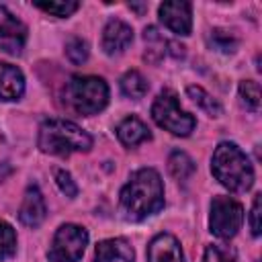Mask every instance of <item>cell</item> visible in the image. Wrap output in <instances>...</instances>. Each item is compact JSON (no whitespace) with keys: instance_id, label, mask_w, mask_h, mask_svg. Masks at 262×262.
Instances as JSON below:
<instances>
[{"instance_id":"19","label":"cell","mask_w":262,"mask_h":262,"mask_svg":"<svg viewBox=\"0 0 262 262\" xmlns=\"http://www.w3.org/2000/svg\"><path fill=\"white\" fill-rule=\"evenodd\" d=\"M186 94H188L205 113H209V117H219V115H221V104H219L205 88H201V86H188V88H186Z\"/></svg>"},{"instance_id":"21","label":"cell","mask_w":262,"mask_h":262,"mask_svg":"<svg viewBox=\"0 0 262 262\" xmlns=\"http://www.w3.org/2000/svg\"><path fill=\"white\" fill-rule=\"evenodd\" d=\"M209 43L213 45V49L221 51V53H233L237 49V37L231 31L225 29H213L209 33Z\"/></svg>"},{"instance_id":"23","label":"cell","mask_w":262,"mask_h":262,"mask_svg":"<svg viewBox=\"0 0 262 262\" xmlns=\"http://www.w3.org/2000/svg\"><path fill=\"white\" fill-rule=\"evenodd\" d=\"M16 252V231L10 223L0 221V260L10 258Z\"/></svg>"},{"instance_id":"24","label":"cell","mask_w":262,"mask_h":262,"mask_svg":"<svg viewBox=\"0 0 262 262\" xmlns=\"http://www.w3.org/2000/svg\"><path fill=\"white\" fill-rule=\"evenodd\" d=\"M203 262H237V256H235V250L229 248V246L209 244L205 248Z\"/></svg>"},{"instance_id":"7","label":"cell","mask_w":262,"mask_h":262,"mask_svg":"<svg viewBox=\"0 0 262 262\" xmlns=\"http://www.w3.org/2000/svg\"><path fill=\"white\" fill-rule=\"evenodd\" d=\"M244 223V207L239 201L231 196H215L211 201V215H209V227L211 233L219 239H231Z\"/></svg>"},{"instance_id":"10","label":"cell","mask_w":262,"mask_h":262,"mask_svg":"<svg viewBox=\"0 0 262 262\" xmlns=\"http://www.w3.org/2000/svg\"><path fill=\"white\" fill-rule=\"evenodd\" d=\"M133 41V29L121 20V18H111L104 29H102V49L106 55H119L123 53Z\"/></svg>"},{"instance_id":"1","label":"cell","mask_w":262,"mask_h":262,"mask_svg":"<svg viewBox=\"0 0 262 262\" xmlns=\"http://www.w3.org/2000/svg\"><path fill=\"white\" fill-rule=\"evenodd\" d=\"M164 207L162 176L154 168L135 170L119 192V209L127 221H143Z\"/></svg>"},{"instance_id":"25","label":"cell","mask_w":262,"mask_h":262,"mask_svg":"<svg viewBox=\"0 0 262 262\" xmlns=\"http://www.w3.org/2000/svg\"><path fill=\"white\" fill-rule=\"evenodd\" d=\"M66 55L72 63L80 66L88 59V43L80 37H72L68 43H66Z\"/></svg>"},{"instance_id":"3","label":"cell","mask_w":262,"mask_h":262,"mask_svg":"<svg viewBox=\"0 0 262 262\" xmlns=\"http://www.w3.org/2000/svg\"><path fill=\"white\" fill-rule=\"evenodd\" d=\"M37 145L43 154L68 158L76 151H90L92 135L86 133L72 121L66 119H47L39 127Z\"/></svg>"},{"instance_id":"6","label":"cell","mask_w":262,"mask_h":262,"mask_svg":"<svg viewBox=\"0 0 262 262\" xmlns=\"http://www.w3.org/2000/svg\"><path fill=\"white\" fill-rule=\"evenodd\" d=\"M88 246V231L76 223H63L57 227L51 246L47 250L49 262H80Z\"/></svg>"},{"instance_id":"8","label":"cell","mask_w":262,"mask_h":262,"mask_svg":"<svg viewBox=\"0 0 262 262\" xmlns=\"http://www.w3.org/2000/svg\"><path fill=\"white\" fill-rule=\"evenodd\" d=\"M27 43V27L6 6H0V49L10 55H20Z\"/></svg>"},{"instance_id":"2","label":"cell","mask_w":262,"mask_h":262,"mask_svg":"<svg viewBox=\"0 0 262 262\" xmlns=\"http://www.w3.org/2000/svg\"><path fill=\"white\" fill-rule=\"evenodd\" d=\"M211 172L231 192H246L254 184V168L248 156L231 141H221L211 158Z\"/></svg>"},{"instance_id":"4","label":"cell","mask_w":262,"mask_h":262,"mask_svg":"<svg viewBox=\"0 0 262 262\" xmlns=\"http://www.w3.org/2000/svg\"><path fill=\"white\" fill-rule=\"evenodd\" d=\"M63 102L76 115H96L108 104V84L98 76H72L63 86Z\"/></svg>"},{"instance_id":"15","label":"cell","mask_w":262,"mask_h":262,"mask_svg":"<svg viewBox=\"0 0 262 262\" xmlns=\"http://www.w3.org/2000/svg\"><path fill=\"white\" fill-rule=\"evenodd\" d=\"M117 137H119V141H121L123 145L135 147V145H139V143H143V141H149V139H151V133H149L147 125H145L139 117L131 115V117H125V119L117 125Z\"/></svg>"},{"instance_id":"5","label":"cell","mask_w":262,"mask_h":262,"mask_svg":"<svg viewBox=\"0 0 262 262\" xmlns=\"http://www.w3.org/2000/svg\"><path fill=\"white\" fill-rule=\"evenodd\" d=\"M151 119L156 121L158 127L178 137L190 135L196 127V119L178 104V94L172 88H164L158 92L151 104Z\"/></svg>"},{"instance_id":"26","label":"cell","mask_w":262,"mask_h":262,"mask_svg":"<svg viewBox=\"0 0 262 262\" xmlns=\"http://www.w3.org/2000/svg\"><path fill=\"white\" fill-rule=\"evenodd\" d=\"M55 182H57V186H59V190L66 194V196H70V199H74V196H78V184L74 182V178H72V174L68 172V170H61V168H55Z\"/></svg>"},{"instance_id":"11","label":"cell","mask_w":262,"mask_h":262,"mask_svg":"<svg viewBox=\"0 0 262 262\" xmlns=\"http://www.w3.org/2000/svg\"><path fill=\"white\" fill-rule=\"evenodd\" d=\"M45 215H47V207H45V199H43L39 186L29 184L25 190V196H23V205L18 209L20 223L27 227H37L43 223Z\"/></svg>"},{"instance_id":"18","label":"cell","mask_w":262,"mask_h":262,"mask_svg":"<svg viewBox=\"0 0 262 262\" xmlns=\"http://www.w3.org/2000/svg\"><path fill=\"white\" fill-rule=\"evenodd\" d=\"M143 41H145L143 59L145 61H151V63H158L164 57V53H166V41H164V37L158 33L156 27H145Z\"/></svg>"},{"instance_id":"28","label":"cell","mask_w":262,"mask_h":262,"mask_svg":"<svg viewBox=\"0 0 262 262\" xmlns=\"http://www.w3.org/2000/svg\"><path fill=\"white\" fill-rule=\"evenodd\" d=\"M166 45L172 47V49H170L172 57H176V59H182V57H184V53H186V51H184V49H186L184 45H178V43H174V41H172V43H166Z\"/></svg>"},{"instance_id":"12","label":"cell","mask_w":262,"mask_h":262,"mask_svg":"<svg viewBox=\"0 0 262 262\" xmlns=\"http://www.w3.org/2000/svg\"><path fill=\"white\" fill-rule=\"evenodd\" d=\"M147 262H184L180 242L172 233H158L147 244Z\"/></svg>"},{"instance_id":"22","label":"cell","mask_w":262,"mask_h":262,"mask_svg":"<svg viewBox=\"0 0 262 262\" xmlns=\"http://www.w3.org/2000/svg\"><path fill=\"white\" fill-rule=\"evenodd\" d=\"M35 6L51 16L57 18H68L70 14H74L80 8V2L76 0H61V2H35Z\"/></svg>"},{"instance_id":"17","label":"cell","mask_w":262,"mask_h":262,"mask_svg":"<svg viewBox=\"0 0 262 262\" xmlns=\"http://www.w3.org/2000/svg\"><path fill=\"white\" fill-rule=\"evenodd\" d=\"M194 162L192 158L186 154V151H180V149H174L170 156H168V172L176 178V180H186L194 174Z\"/></svg>"},{"instance_id":"16","label":"cell","mask_w":262,"mask_h":262,"mask_svg":"<svg viewBox=\"0 0 262 262\" xmlns=\"http://www.w3.org/2000/svg\"><path fill=\"white\" fill-rule=\"evenodd\" d=\"M119 84H121V92H123L127 98H133V100L143 98L145 92H147V88H149L147 80H145L143 74L137 72V70H129V72H125Z\"/></svg>"},{"instance_id":"27","label":"cell","mask_w":262,"mask_h":262,"mask_svg":"<svg viewBox=\"0 0 262 262\" xmlns=\"http://www.w3.org/2000/svg\"><path fill=\"white\" fill-rule=\"evenodd\" d=\"M260 215H262V194H256L252 203V211H250V229L254 237L260 235Z\"/></svg>"},{"instance_id":"14","label":"cell","mask_w":262,"mask_h":262,"mask_svg":"<svg viewBox=\"0 0 262 262\" xmlns=\"http://www.w3.org/2000/svg\"><path fill=\"white\" fill-rule=\"evenodd\" d=\"M25 92V76L23 72L6 61H0V100L10 102L18 100Z\"/></svg>"},{"instance_id":"20","label":"cell","mask_w":262,"mask_h":262,"mask_svg":"<svg viewBox=\"0 0 262 262\" xmlns=\"http://www.w3.org/2000/svg\"><path fill=\"white\" fill-rule=\"evenodd\" d=\"M237 92H239L242 104H244L248 111L256 113V111L260 108V84H258V82H254V80H242Z\"/></svg>"},{"instance_id":"13","label":"cell","mask_w":262,"mask_h":262,"mask_svg":"<svg viewBox=\"0 0 262 262\" xmlns=\"http://www.w3.org/2000/svg\"><path fill=\"white\" fill-rule=\"evenodd\" d=\"M92 262H135V252L125 237H111L96 244Z\"/></svg>"},{"instance_id":"9","label":"cell","mask_w":262,"mask_h":262,"mask_svg":"<svg viewBox=\"0 0 262 262\" xmlns=\"http://www.w3.org/2000/svg\"><path fill=\"white\" fill-rule=\"evenodd\" d=\"M160 20L166 29L176 35H190L192 29V6L184 0H168L158 8Z\"/></svg>"}]
</instances>
